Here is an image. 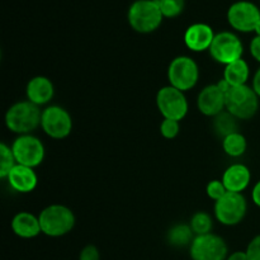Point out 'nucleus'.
Instances as JSON below:
<instances>
[{"label": "nucleus", "mask_w": 260, "mask_h": 260, "mask_svg": "<svg viewBox=\"0 0 260 260\" xmlns=\"http://www.w3.org/2000/svg\"><path fill=\"white\" fill-rule=\"evenodd\" d=\"M42 111L29 101H20L13 104L5 113V126L13 134H32L41 126Z\"/></svg>", "instance_id": "obj_1"}, {"label": "nucleus", "mask_w": 260, "mask_h": 260, "mask_svg": "<svg viewBox=\"0 0 260 260\" xmlns=\"http://www.w3.org/2000/svg\"><path fill=\"white\" fill-rule=\"evenodd\" d=\"M42 234L50 238H61L71 233L76 223L75 215L68 206L50 205L38 215Z\"/></svg>", "instance_id": "obj_2"}, {"label": "nucleus", "mask_w": 260, "mask_h": 260, "mask_svg": "<svg viewBox=\"0 0 260 260\" xmlns=\"http://www.w3.org/2000/svg\"><path fill=\"white\" fill-rule=\"evenodd\" d=\"M162 18L157 0H136L127 13L132 29L142 35L155 32L161 25Z\"/></svg>", "instance_id": "obj_3"}, {"label": "nucleus", "mask_w": 260, "mask_h": 260, "mask_svg": "<svg viewBox=\"0 0 260 260\" xmlns=\"http://www.w3.org/2000/svg\"><path fill=\"white\" fill-rule=\"evenodd\" d=\"M259 96L253 86H233L226 93V111L236 119H250L258 113Z\"/></svg>", "instance_id": "obj_4"}, {"label": "nucleus", "mask_w": 260, "mask_h": 260, "mask_svg": "<svg viewBox=\"0 0 260 260\" xmlns=\"http://www.w3.org/2000/svg\"><path fill=\"white\" fill-rule=\"evenodd\" d=\"M248 202L243 193L228 192L213 206L215 218L223 226H236L245 218Z\"/></svg>", "instance_id": "obj_5"}, {"label": "nucleus", "mask_w": 260, "mask_h": 260, "mask_svg": "<svg viewBox=\"0 0 260 260\" xmlns=\"http://www.w3.org/2000/svg\"><path fill=\"white\" fill-rule=\"evenodd\" d=\"M168 80L169 85L185 93L197 85L200 80V68L189 56H178L169 63Z\"/></svg>", "instance_id": "obj_6"}, {"label": "nucleus", "mask_w": 260, "mask_h": 260, "mask_svg": "<svg viewBox=\"0 0 260 260\" xmlns=\"http://www.w3.org/2000/svg\"><path fill=\"white\" fill-rule=\"evenodd\" d=\"M156 107L164 118L182 121L189 111L184 91L172 85L162 86L156 94Z\"/></svg>", "instance_id": "obj_7"}, {"label": "nucleus", "mask_w": 260, "mask_h": 260, "mask_svg": "<svg viewBox=\"0 0 260 260\" xmlns=\"http://www.w3.org/2000/svg\"><path fill=\"white\" fill-rule=\"evenodd\" d=\"M12 151L17 164L29 168H37L45 160V145L32 134L20 135L13 141Z\"/></svg>", "instance_id": "obj_8"}, {"label": "nucleus", "mask_w": 260, "mask_h": 260, "mask_svg": "<svg viewBox=\"0 0 260 260\" xmlns=\"http://www.w3.org/2000/svg\"><path fill=\"white\" fill-rule=\"evenodd\" d=\"M41 128L53 140H63L73 131L71 114L61 106H47L42 111Z\"/></svg>", "instance_id": "obj_9"}, {"label": "nucleus", "mask_w": 260, "mask_h": 260, "mask_svg": "<svg viewBox=\"0 0 260 260\" xmlns=\"http://www.w3.org/2000/svg\"><path fill=\"white\" fill-rule=\"evenodd\" d=\"M210 55L216 62L229 65L236 60L243 58L244 45L238 35L229 30L216 33L210 47Z\"/></svg>", "instance_id": "obj_10"}, {"label": "nucleus", "mask_w": 260, "mask_h": 260, "mask_svg": "<svg viewBox=\"0 0 260 260\" xmlns=\"http://www.w3.org/2000/svg\"><path fill=\"white\" fill-rule=\"evenodd\" d=\"M192 260H226L229 248L226 241L216 234L196 236L189 246Z\"/></svg>", "instance_id": "obj_11"}, {"label": "nucleus", "mask_w": 260, "mask_h": 260, "mask_svg": "<svg viewBox=\"0 0 260 260\" xmlns=\"http://www.w3.org/2000/svg\"><path fill=\"white\" fill-rule=\"evenodd\" d=\"M260 20V9L254 3L240 0L230 5L228 10V22L235 30L250 33L255 30Z\"/></svg>", "instance_id": "obj_12"}, {"label": "nucleus", "mask_w": 260, "mask_h": 260, "mask_svg": "<svg viewBox=\"0 0 260 260\" xmlns=\"http://www.w3.org/2000/svg\"><path fill=\"white\" fill-rule=\"evenodd\" d=\"M197 107L202 114L215 118L226 109V94L216 84L205 86L198 94Z\"/></svg>", "instance_id": "obj_13"}, {"label": "nucleus", "mask_w": 260, "mask_h": 260, "mask_svg": "<svg viewBox=\"0 0 260 260\" xmlns=\"http://www.w3.org/2000/svg\"><path fill=\"white\" fill-rule=\"evenodd\" d=\"M216 33L210 24L194 23L190 24L184 32V45L193 52L210 51Z\"/></svg>", "instance_id": "obj_14"}, {"label": "nucleus", "mask_w": 260, "mask_h": 260, "mask_svg": "<svg viewBox=\"0 0 260 260\" xmlns=\"http://www.w3.org/2000/svg\"><path fill=\"white\" fill-rule=\"evenodd\" d=\"M25 95H27V101L36 106H47L55 95V86L52 81L46 76H35L27 83Z\"/></svg>", "instance_id": "obj_15"}, {"label": "nucleus", "mask_w": 260, "mask_h": 260, "mask_svg": "<svg viewBox=\"0 0 260 260\" xmlns=\"http://www.w3.org/2000/svg\"><path fill=\"white\" fill-rule=\"evenodd\" d=\"M7 182L13 190L25 194L33 192L37 188L38 177L33 168L15 164V167L8 174Z\"/></svg>", "instance_id": "obj_16"}, {"label": "nucleus", "mask_w": 260, "mask_h": 260, "mask_svg": "<svg viewBox=\"0 0 260 260\" xmlns=\"http://www.w3.org/2000/svg\"><path fill=\"white\" fill-rule=\"evenodd\" d=\"M221 180H222L228 192L243 193L251 182L250 169L246 165L240 164V162L233 164L226 168Z\"/></svg>", "instance_id": "obj_17"}, {"label": "nucleus", "mask_w": 260, "mask_h": 260, "mask_svg": "<svg viewBox=\"0 0 260 260\" xmlns=\"http://www.w3.org/2000/svg\"><path fill=\"white\" fill-rule=\"evenodd\" d=\"M10 226H12L13 233L18 238L22 239H33L42 233L38 216L33 215L30 212H25V211L18 212L13 217Z\"/></svg>", "instance_id": "obj_18"}, {"label": "nucleus", "mask_w": 260, "mask_h": 260, "mask_svg": "<svg viewBox=\"0 0 260 260\" xmlns=\"http://www.w3.org/2000/svg\"><path fill=\"white\" fill-rule=\"evenodd\" d=\"M249 78H250V68L244 58L234 61L225 66L223 79H226L231 86L246 85Z\"/></svg>", "instance_id": "obj_19"}, {"label": "nucleus", "mask_w": 260, "mask_h": 260, "mask_svg": "<svg viewBox=\"0 0 260 260\" xmlns=\"http://www.w3.org/2000/svg\"><path fill=\"white\" fill-rule=\"evenodd\" d=\"M222 149L226 155L230 157H240L243 156L248 149V141L246 137L240 132H234L228 135L222 139Z\"/></svg>", "instance_id": "obj_20"}, {"label": "nucleus", "mask_w": 260, "mask_h": 260, "mask_svg": "<svg viewBox=\"0 0 260 260\" xmlns=\"http://www.w3.org/2000/svg\"><path fill=\"white\" fill-rule=\"evenodd\" d=\"M196 238L194 233L192 231L189 225L178 223L174 225L168 233V241L170 245L182 248V246H190L193 239Z\"/></svg>", "instance_id": "obj_21"}, {"label": "nucleus", "mask_w": 260, "mask_h": 260, "mask_svg": "<svg viewBox=\"0 0 260 260\" xmlns=\"http://www.w3.org/2000/svg\"><path fill=\"white\" fill-rule=\"evenodd\" d=\"M213 128L217 132V135H220L223 139V137H226L228 135L238 132V119L225 109L222 113H220L218 116L215 117Z\"/></svg>", "instance_id": "obj_22"}, {"label": "nucleus", "mask_w": 260, "mask_h": 260, "mask_svg": "<svg viewBox=\"0 0 260 260\" xmlns=\"http://www.w3.org/2000/svg\"><path fill=\"white\" fill-rule=\"evenodd\" d=\"M189 226L196 236L207 235V234L212 233L213 220L210 213L205 212V211H198L190 218Z\"/></svg>", "instance_id": "obj_23"}, {"label": "nucleus", "mask_w": 260, "mask_h": 260, "mask_svg": "<svg viewBox=\"0 0 260 260\" xmlns=\"http://www.w3.org/2000/svg\"><path fill=\"white\" fill-rule=\"evenodd\" d=\"M17 161L13 155L12 147L8 146L5 142L0 144V178L7 179L10 170L15 167Z\"/></svg>", "instance_id": "obj_24"}, {"label": "nucleus", "mask_w": 260, "mask_h": 260, "mask_svg": "<svg viewBox=\"0 0 260 260\" xmlns=\"http://www.w3.org/2000/svg\"><path fill=\"white\" fill-rule=\"evenodd\" d=\"M164 18H175L184 10L185 0H157Z\"/></svg>", "instance_id": "obj_25"}, {"label": "nucleus", "mask_w": 260, "mask_h": 260, "mask_svg": "<svg viewBox=\"0 0 260 260\" xmlns=\"http://www.w3.org/2000/svg\"><path fill=\"white\" fill-rule=\"evenodd\" d=\"M179 131H180L179 121L164 118L161 123H160V134H161V136L167 140L175 139V137L179 135Z\"/></svg>", "instance_id": "obj_26"}, {"label": "nucleus", "mask_w": 260, "mask_h": 260, "mask_svg": "<svg viewBox=\"0 0 260 260\" xmlns=\"http://www.w3.org/2000/svg\"><path fill=\"white\" fill-rule=\"evenodd\" d=\"M206 193H207V196L211 200L216 202V201L221 200V198L228 193V189H226V187L223 185L222 180L213 179L211 180L207 184V187H206Z\"/></svg>", "instance_id": "obj_27"}, {"label": "nucleus", "mask_w": 260, "mask_h": 260, "mask_svg": "<svg viewBox=\"0 0 260 260\" xmlns=\"http://www.w3.org/2000/svg\"><path fill=\"white\" fill-rule=\"evenodd\" d=\"M245 251L248 254L249 260H260V235H256L255 238L251 239Z\"/></svg>", "instance_id": "obj_28"}, {"label": "nucleus", "mask_w": 260, "mask_h": 260, "mask_svg": "<svg viewBox=\"0 0 260 260\" xmlns=\"http://www.w3.org/2000/svg\"><path fill=\"white\" fill-rule=\"evenodd\" d=\"M79 260H101V253L95 245H86L80 251Z\"/></svg>", "instance_id": "obj_29"}, {"label": "nucleus", "mask_w": 260, "mask_h": 260, "mask_svg": "<svg viewBox=\"0 0 260 260\" xmlns=\"http://www.w3.org/2000/svg\"><path fill=\"white\" fill-rule=\"evenodd\" d=\"M249 50H250L251 56H253V57L260 63V37L255 36V37L251 40L250 46H249Z\"/></svg>", "instance_id": "obj_30"}, {"label": "nucleus", "mask_w": 260, "mask_h": 260, "mask_svg": "<svg viewBox=\"0 0 260 260\" xmlns=\"http://www.w3.org/2000/svg\"><path fill=\"white\" fill-rule=\"evenodd\" d=\"M251 200H253L254 205L258 206L260 208V180L255 183V185L253 187V190H251Z\"/></svg>", "instance_id": "obj_31"}, {"label": "nucleus", "mask_w": 260, "mask_h": 260, "mask_svg": "<svg viewBox=\"0 0 260 260\" xmlns=\"http://www.w3.org/2000/svg\"><path fill=\"white\" fill-rule=\"evenodd\" d=\"M226 260H249V258H248V254H246V251L238 250V251H234V253L229 254L228 259Z\"/></svg>", "instance_id": "obj_32"}, {"label": "nucleus", "mask_w": 260, "mask_h": 260, "mask_svg": "<svg viewBox=\"0 0 260 260\" xmlns=\"http://www.w3.org/2000/svg\"><path fill=\"white\" fill-rule=\"evenodd\" d=\"M251 86H253L254 91L258 94V96L260 98V68L255 71L253 78V83H251Z\"/></svg>", "instance_id": "obj_33"}, {"label": "nucleus", "mask_w": 260, "mask_h": 260, "mask_svg": "<svg viewBox=\"0 0 260 260\" xmlns=\"http://www.w3.org/2000/svg\"><path fill=\"white\" fill-rule=\"evenodd\" d=\"M216 85L218 86V89H220L221 91H222V93H228L229 90H230L231 88H233V86L230 85V84H229V81L226 80V79H221L220 81H218V83H216Z\"/></svg>", "instance_id": "obj_34"}, {"label": "nucleus", "mask_w": 260, "mask_h": 260, "mask_svg": "<svg viewBox=\"0 0 260 260\" xmlns=\"http://www.w3.org/2000/svg\"><path fill=\"white\" fill-rule=\"evenodd\" d=\"M254 32H255V35L258 36V37H260V20H259V23H258V24H256V27H255V30H254Z\"/></svg>", "instance_id": "obj_35"}]
</instances>
